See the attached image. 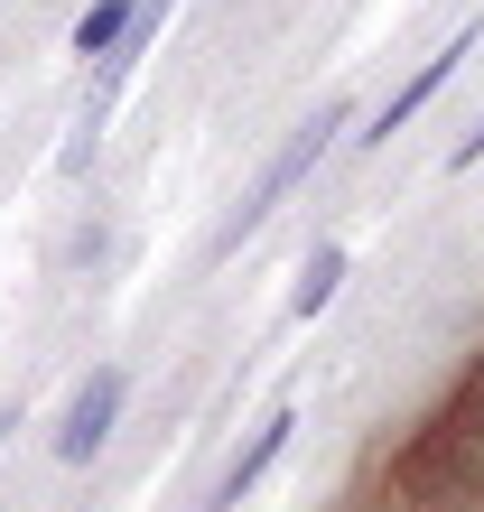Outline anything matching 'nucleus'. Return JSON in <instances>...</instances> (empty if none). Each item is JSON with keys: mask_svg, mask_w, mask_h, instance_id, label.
<instances>
[{"mask_svg": "<svg viewBox=\"0 0 484 512\" xmlns=\"http://www.w3.org/2000/svg\"><path fill=\"white\" fill-rule=\"evenodd\" d=\"M373 512H484V382H457L391 447Z\"/></svg>", "mask_w": 484, "mask_h": 512, "instance_id": "1", "label": "nucleus"}, {"mask_svg": "<svg viewBox=\"0 0 484 512\" xmlns=\"http://www.w3.org/2000/svg\"><path fill=\"white\" fill-rule=\"evenodd\" d=\"M345 131H354V103H345V94H326V103L308 112V122H298V131H289V140H280V149H270V159L252 168V187L233 196V215H224V233H215V261H233L242 243H252V233H261L270 215H280V205H289L298 187H308V177H317L326 159H336V140H345Z\"/></svg>", "mask_w": 484, "mask_h": 512, "instance_id": "2", "label": "nucleus"}, {"mask_svg": "<svg viewBox=\"0 0 484 512\" xmlns=\"http://www.w3.org/2000/svg\"><path fill=\"white\" fill-rule=\"evenodd\" d=\"M475 47H484V19H466V28H457V38H447V47H429V56H419V66H410L401 84H391L382 103H373V112H363V131H354V149H382L391 131H410L419 112H429V103L447 94V84H457V75L475 66Z\"/></svg>", "mask_w": 484, "mask_h": 512, "instance_id": "3", "label": "nucleus"}, {"mask_svg": "<svg viewBox=\"0 0 484 512\" xmlns=\"http://www.w3.org/2000/svg\"><path fill=\"white\" fill-rule=\"evenodd\" d=\"M121 401H131V373L121 364H94L75 391H66V410H56V466H94L103 447H112V429H121Z\"/></svg>", "mask_w": 484, "mask_h": 512, "instance_id": "4", "label": "nucleus"}, {"mask_svg": "<svg viewBox=\"0 0 484 512\" xmlns=\"http://www.w3.org/2000/svg\"><path fill=\"white\" fill-rule=\"evenodd\" d=\"M289 438H298V410H289V401H280V410H261V419H252V438H242L233 457L215 466V485H205V503H196V512H242V494H252L261 475L289 457Z\"/></svg>", "mask_w": 484, "mask_h": 512, "instance_id": "5", "label": "nucleus"}, {"mask_svg": "<svg viewBox=\"0 0 484 512\" xmlns=\"http://www.w3.org/2000/svg\"><path fill=\"white\" fill-rule=\"evenodd\" d=\"M345 270H354V252H345V243H317L308 261H298V289H289V317L308 326L317 308H336V289H345Z\"/></svg>", "mask_w": 484, "mask_h": 512, "instance_id": "6", "label": "nucleus"}, {"mask_svg": "<svg viewBox=\"0 0 484 512\" xmlns=\"http://www.w3.org/2000/svg\"><path fill=\"white\" fill-rule=\"evenodd\" d=\"M131 19H140V0H94V10L75 19V38H66V56H84V66H103V56L131 38Z\"/></svg>", "mask_w": 484, "mask_h": 512, "instance_id": "7", "label": "nucleus"}, {"mask_svg": "<svg viewBox=\"0 0 484 512\" xmlns=\"http://www.w3.org/2000/svg\"><path fill=\"white\" fill-rule=\"evenodd\" d=\"M475 159H484V112H475L466 131H457V149H447V168H475Z\"/></svg>", "mask_w": 484, "mask_h": 512, "instance_id": "8", "label": "nucleus"}, {"mask_svg": "<svg viewBox=\"0 0 484 512\" xmlns=\"http://www.w3.org/2000/svg\"><path fill=\"white\" fill-rule=\"evenodd\" d=\"M10 429H19V401H0V447H10Z\"/></svg>", "mask_w": 484, "mask_h": 512, "instance_id": "9", "label": "nucleus"}, {"mask_svg": "<svg viewBox=\"0 0 484 512\" xmlns=\"http://www.w3.org/2000/svg\"><path fill=\"white\" fill-rule=\"evenodd\" d=\"M168 10H177V0H140V19H149V28H159V19H168Z\"/></svg>", "mask_w": 484, "mask_h": 512, "instance_id": "10", "label": "nucleus"}]
</instances>
